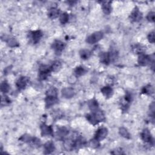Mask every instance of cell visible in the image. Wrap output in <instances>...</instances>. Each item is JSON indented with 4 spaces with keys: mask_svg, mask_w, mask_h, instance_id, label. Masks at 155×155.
I'll use <instances>...</instances> for the list:
<instances>
[{
    "mask_svg": "<svg viewBox=\"0 0 155 155\" xmlns=\"http://www.w3.org/2000/svg\"><path fill=\"white\" fill-rule=\"evenodd\" d=\"M90 146L94 149H96L99 146V141L96 140L95 139H93L90 141Z\"/></svg>",
    "mask_w": 155,
    "mask_h": 155,
    "instance_id": "d6a6232c",
    "label": "cell"
},
{
    "mask_svg": "<svg viewBox=\"0 0 155 155\" xmlns=\"http://www.w3.org/2000/svg\"><path fill=\"white\" fill-rule=\"evenodd\" d=\"M145 47L141 44H136L132 46V51L136 54H143L145 52Z\"/></svg>",
    "mask_w": 155,
    "mask_h": 155,
    "instance_id": "ac0fdd59",
    "label": "cell"
},
{
    "mask_svg": "<svg viewBox=\"0 0 155 155\" xmlns=\"http://www.w3.org/2000/svg\"><path fill=\"white\" fill-rule=\"evenodd\" d=\"M138 64L141 66H146L151 63V57L144 53L139 55L138 58Z\"/></svg>",
    "mask_w": 155,
    "mask_h": 155,
    "instance_id": "ba28073f",
    "label": "cell"
},
{
    "mask_svg": "<svg viewBox=\"0 0 155 155\" xmlns=\"http://www.w3.org/2000/svg\"><path fill=\"white\" fill-rule=\"evenodd\" d=\"M29 81V79L26 76H21L18 80L16 83L17 87L19 90L24 89Z\"/></svg>",
    "mask_w": 155,
    "mask_h": 155,
    "instance_id": "30bf717a",
    "label": "cell"
},
{
    "mask_svg": "<svg viewBox=\"0 0 155 155\" xmlns=\"http://www.w3.org/2000/svg\"><path fill=\"white\" fill-rule=\"evenodd\" d=\"M0 88H1V92L5 94V93H7L9 91L10 85L7 81H4L1 84V87H0Z\"/></svg>",
    "mask_w": 155,
    "mask_h": 155,
    "instance_id": "4316f807",
    "label": "cell"
},
{
    "mask_svg": "<svg viewBox=\"0 0 155 155\" xmlns=\"http://www.w3.org/2000/svg\"><path fill=\"white\" fill-rule=\"evenodd\" d=\"M147 19L149 21L153 23L154 21V13L153 12H149L147 16Z\"/></svg>",
    "mask_w": 155,
    "mask_h": 155,
    "instance_id": "836d02e7",
    "label": "cell"
},
{
    "mask_svg": "<svg viewBox=\"0 0 155 155\" xmlns=\"http://www.w3.org/2000/svg\"><path fill=\"white\" fill-rule=\"evenodd\" d=\"M119 134L121 136H123L126 139H130V134L129 133V132L128 130L124 128V127H121L119 128Z\"/></svg>",
    "mask_w": 155,
    "mask_h": 155,
    "instance_id": "484cf974",
    "label": "cell"
},
{
    "mask_svg": "<svg viewBox=\"0 0 155 155\" xmlns=\"http://www.w3.org/2000/svg\"><path fill=\"white\" fill-rule=\"evenodd\" d=\"M44 154H50L53 152L55 150V147L54 143L52 141L47 142L44 146Z\"/></svg>",
    "mask_w": 155,
    "mask_h": 155,
    "instance_id": "5bb4252c",
    "label": "cell"
},
{
    "mask_svg": "<svg viewBox=\"0 0 155 155\" xmlns=\"http://www.w3.org/2000/svg\"><path fill=\"white\" fill-rule=\"evenodd\" d=\"M68 133H69V131L67 128H66L65 127H61L59 128L57 131V136L58 139H61L67 136Z\"/></svg>",
    "mask_w": 155,
    "mask_h": 155,
    "instance_id": "ffe728a7",
    "label": "cell"
},
{
    "mask_svg": "<svg viewBox=\"0 0 155 155\" xmlns=\"http://www.w3.org/2000/svg\"><path fill=\"white\" fill-rule=\"evenodd\" d=\"M50 67H51L52 72H57L61 70L62 64L60 61H55L53 62L52 65L50 66Z\"/></svg>",
    "mask_w": 155,
    "mask_h": 155,
    "instance_id": "7402d4cb",
    "label": "cell"
},
{
    "mask_svg": "<svg viewBox=\"0 0 155 155\" xmlns=\"http://www.w3.org/2000/svg\"><path fill=\"white\" fill-rule=\"evenodd\" d=\"M40 128L42 136H52L53 135V130L51 126L43 124L41 126Z\"/></svg>",
    "mask_w": 155,
    "mask_h": 155,
    "instance_id": "52a82bcc",
    "label": "cell"
},
{
    "mask_svg": "<svg viewBox=\"0 0 155 155\" xmlns=\"http://www.w3.org/2000/svg\"><path fill=\"white\" fill-rule=\"evenodd\" d=\"M69 17L67 13H63L60 15V21L62 24H65L69 21Z\"/></svg>",
    "mask_w": 155,
    "mask_h": 155,
    "instance_id": "f1b7e54d",
    "label": "cell"
},
{
    "mask_svg": "<svg viewBox=\"0 0 155 155\" xmlns=\"http://www.w3.org/2000/svg\"><path fill=\"white\" fill-rule=\"evenodd\" d=\"M58 99L57 96H46L45 99V103H46V107L47 108L51 107L52 106L55 105L58 103Z\"/></svg>",
    "mask_w": 155,
    "mask_h": 155,
    "instance_id": "7c38bea8",
    "label": "cell"
},
{
    "mask_svg": "<svg viewBox=\"0 0 155 155\" xmlns=\"http://www.w3.org/2000/svg\"><path fill=\"white\" fill-rule=\"evenodd\" d=\"M57 95H58L57 90V88H55V87L50 88L46 92V96H57Z\"/></svg>",
    "mask_w": 155,
    "mask_h": 155,
    "instance_id": "4dcf8cb0",
    "label": "cell"
},
{
    "mask_svg": "<svg viewBox=\"0 0 155 155\" xmlns=\"http://www.w3.org/2000/svg\"><path fill=\"white\" fill-rule=\"evenodd\" d=\"M60 14V10L56 7H52L49 10L48 17L50 19H55L58 17Z\"/></svg>",
    "mask_w": 155,
    "mask_h": 155,
    "instance_id": "d6986e66",
    "label": "cell"
},
{
    "mask_svg": "<svg viewBox=\"0 0 155 155\" xmlns=\"http://www.w3.org/2000/svg\"><path fill=\"white\" fill-rule=\"evenodd\" d=\"M30 37L33 43L36 44L39 42L40 39L42 37V32L40 30L32 31L30 32Z\"/></svg>",
    "mask_w": 155,
    "mask_h": 155,
    "instance_id": "8fae6325",
    "label": "cell"
},
{
    "mask_svg": "<svg viewBox=\"0 0 155 155\" xmlns=\"http://www.w3.org/2000/svg\"><path fill=\"white\" fill-rule=\"evenodd\" d=\"M75 95V92L73 88L67 87V88H64L62 90V95L64 98L69 99L72 98Z\"/></svg>",
    "mask_w": 155,
    "mask_h": 155,
    "instance_id": "9a60e30c",
    "label": "cell"
},
{
    "mask_svg": "<svg viewBox=\"0 0 155 155\" xmlns=\"http://www.w3.org/2000/svg\"><path fill=\"white\" fill-rule=\"evenodd\" d=\"M86 69L84 67H83V66H78V67H77L75 69L74 73L76 77H80L84 75L86 73Z\"/></svg>",
    "mask_w": 155,
    "mask_h": 155,
    "instance_id": "603a6c76",
    "label": "cell"
},
{
    "mask_svg": "<svg viewBox=\"0 0 155 155\" xmlns=\"http://www.w3.org/2000/svg\"><path fill=\"white\" fill-rule=\"evenodd\" d=\"M86 118L88 122L93 126L98 124L101 122L104 121L105 119L104 113L99 110L96 112H92L90 114H88L86 116Z\"/></svg>",
    "mask_w": 155,
    "mask_h": 155,
    "instance_id": "6da1fadb",
    "label": "cell"
},
{
    "mask_svg": "<svg viewBox=\"0 0 155 155\" xmlns=\"http://www.w3.org/2000/svg\"><path fill=\"white\" fill-rule=\"evenodd\" d=\"M10 103V100L8 98L7 96H4L3 98H2V101H1V104L2 105H8Z\"/></svg>",
    "mask_w": 155,
    "mask_h": 155,
    "instance_id": "e575fe53",
    "label": "cell"
},
{
    "mask_svg": "<svg viewBox=\"0 0 155 155\" xmlns=\"http://www.w3.org/2000/svg\"><path fill=\"white\" fill-rule=\"evenodd\" d=\"M148 40L150 43H154V32L153 31L150 32L148 35Z\"/></svg>",
    "mask_w": 155,
    "mask_h": 155,
    "instance_id": "d590c367",
    "label": "cell"
},
{
    "mask_svg": "<svg viewBox=\"0 0 155 155\" xmlns=\"http://www.w3.org/2000/svg\"><path fill=\"white\" fill-rule=\"evenodd\" d=\"M33 139H34V138L32 137L30 135L25 134V135H23V136H21V137L19 139V140L21 141H23L24 142H26V143H31Z\"/></svg>",
    "mask_w": 155,
    "mask_h": 155,
    "instance_id": "83f0119b",
    "label": "cell"
},
{
    "mask_svg": "<svg viewBox=\"0 0 155 155\" xmlns=\"http://www.w3.org/2000/svg\"><path fill=\"white\" fill-rule=\"evenodd\" d=\"M65 47V43L60 40H55L53 42L52 46V47L57 55L60 54L63 51Z\"/></svg>",
    "mask_w": 155,
    "mask_h": 155,
    "instance_id": "8992f818",
    "label": "cell"
},
{
    "mask_svg": "<svg viewBox=\"0 0 155 155\" xmlns=\"http://www.w3.org/2000/svg\"><path fill=\"white\" fill-rule=\"evenodd\" d=\"M141 138L144 142L149 143L151 145H153V143H154L153 138L151 136V133L148 129L146 128L144 130H143V131L141 132Z\"/></svg>",
    "mask_w": 155,
    "mask_h": 155,
    "instance_id": "5b68a950",
    "label": "cell"
},
{
    "mask_svg": "<svg viewBox=\"0 0 155 155\" xmlns=\"http://www.w3.org/2000/svg\"><path fill=\"white\" fill-rule=\"evenodd\" d=\"M108 135V130L105 127H101L97 130L95 133V138L96 140L99 141H101L104 140Z\"/></svg>",
    "mask_w": 155,
    "mask_h": 155,
    "instance_id": "277c9868",
    "label": "cell"
},
{
    "mask_svg": "<svg viewBox=\"0 0 155 155\" xmlns=\"http://www.w3.org/2000/svg\"><path fill=\"white\" fill-rule=\"evenodd\" d=\"M52 72L51 67L47 65H41L39 68L38 77L40 80H45Z\"/></svg>",
    "mask_w": 155,
    "mask_h": 155,
    "instance_id": "7a4b0ae2",
    "label": "cell"
},
{
    "mask_svg": "<svg viewBox=\"0 0 155 155\" xmlns=\"http://www.w3.org/2000/svg\"><path fill=\"white\" fill-rule=\"evenodd\" d=\"M142 93L147 95H151L154 93V88L151 85H147L142 88Z\"/></svg>",
    "mask_w": 155,
    "mask_h": 155,
    "instance_id": "cb8c5ba5",
    "label": "cell"
},
{
    "mask_svg": "<svg viewBox=\"0 0 155 155\" xmlns=\"http://www.w3.org/2000/svg\"><path fill=\"white\" fill-rule=\"evenodd\" d=\"M131 20L133 22H139L142 18V14L138 7H135L130 17Z\"/></svg>",
    "mask_w": 155,
    "mask_h": 155,
    "instance_id": "9c48e42d",
    "label": "cell"
},
{
    "mask_svg": "<svg viewBox=\"0 0 155 155\" xmlns=\"http://www.w3.org/2000/svg\"><path fill=\"white\" fill-rule=\"evenodd\" d=\"M99 59H100V61L105 64L108 65L109 63L111 62V60H110V55L109 52H103L100 55H99Z\"/></svg>",
    "mask_w": 155,
    "mask_h": 155,
    "instance_id": "2e32d148",
    "label": "cell"
},
{
    "mask_svg": "<svg viewBox=\"0 0 155 155\" xmlns=\"http://www.w3.org/2000/svg\"><path fill=\"white\" fill-rule=\"evenodd\" d=\"M109 55H110V60H111V62H113L116 61L118 57V53L117 51L116 50H112L110 52H109Z\"/></svg>",
    "mask_w": 155,
    "mask_h": 155,
    "instance_id": "1f68e13d",
    "label": "cell"
},
{
    "mask_svg": "<svg viewBox=\"0 0 155 155\" xmlns=\"http://www.w3.org/2000/svg\"><path fill=\"white\" fill-rule=\"evenodd\" d=\"M103 35L102 32H96L87 38L86 42L90 44H95L103 38Z\"/></svg>",
    "mask_w": 155,
    "mask_h": 155,
    "instance_id": "3957f363",
    "label": "cell"
},
{
    "mask_svg": "<svg viewBox=\"0 0 155 155\" xmlns=\"http://www.w3.org/2000/svg\"><path fill=\"white\" fill-rule=\"evenodd\" d=\"M111 4H112L111 1H101L102 9L103 10V12L105 15H109L112 12V7Z\"/></svg>",
    "mask_w": 155,
    "mask_h": 155,
    "instance_id": "4fadbf2b",
    "label": "cell"
},
{
    "mask_svg": "<svg viewBox=\"0 0 155 155\" xmlns=\"http://www.w3.org/2000/svg\"><path fill=\"white\" fill-rule=\"evenodd\" d=\"M101 93L105 96L106 98H110L113 94L112 88L110 86H105L101 88Z\"/></svg>",
    "mask_w": 155,
    "mask_h": 155,
    "instance_id": "e0dca14e",
    "label": "cell"
},
{
    "mask_svg": "<svg viewBox=\"0 0 155 155\" xmlns=\"http://www.w3.org/2000/svg\"><path fill=\"white\" fill-rule=\"evenodd\" d=\"M7 43L8 44V46L11 47H17L19 46V44H18V42L17 41V40L13 38L8 39Z\"/></svg>",
    "mask_w": 155,
    "mask_h": 155,
    "instance_id": "f546056e",
    "label": "cell"
},
{
    "mask_svg": "<svg viewBox=\"0 0 155 155\" xmlns=\"http://www.w3.org/2000/svg\"><path fill=\"white\" fill-rule=\"evenodd\" d=\"M80 57L83 60H87L91 56V52L90 50H85V49H83L81 50L80 52Z\"/></svg>",
    "mask_w": 155,
    "mask_h": 155,
    "instance_id": "d4e9b609",
    "label": "cell"
},
{
    "mask_svg": "<svg viewBox=\"0 0 155 155\" xmlns=\"http://www.w3.org/2000/svg\"><path fill=\"white\" fill-rule=\"evenodd\" d=\"M88 107H89L90 110L92 111V112H96V111H97V110H99L98 109L99 108V104H98L97 101L95 100V99H91V100L88 101Z\"/></svg>",
    "mask_w": 155,
    "mask_h": 155,
    "instance_id": "44dd1931",
    "label": "cell"
}]
</instances>
